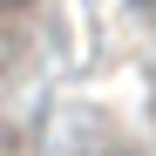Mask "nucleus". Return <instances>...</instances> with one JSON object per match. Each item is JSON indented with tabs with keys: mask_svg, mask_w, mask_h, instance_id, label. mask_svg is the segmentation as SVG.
Returning a JSON list of instances; mask_svg holds the SVG:
<instances>
[{
	"mask_svg": "<svg viewBox=\"0 0 156 156\" xmlns=\"http://www.w3.org/2000/svg\"><path fill=\"white\" fill-rule=\"evenodd\" d=\"M20 7H34V0H0V14H20Z\"/></svg>",
	"mask_w": 156,
	"mask_h": 156,
	"instance_id": "obj_1",
	"label": "nucleus"
}]
</instances>
